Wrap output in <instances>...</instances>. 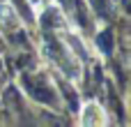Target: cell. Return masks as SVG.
Masks as SVG:
<instances>
[{
	"mask_svg": "<svg viewBox=\"0 0 131 127\" xmlns=\"http://www.w3.org/2000/svg\"><path fill=\"white\" fill-rule=\"evenodd\" d=\"M106 123V116H104V109L94 102L85 104L83 106V113H81V125H104Z\"/></svg>",
	"mask_w": 131,
	"mask_h": 127,
	"instance_id": "6da1fadb",
	"label": "cell"
}]
</instances>
